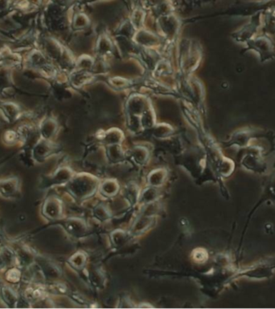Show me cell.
Returning <instances> with one entry per match:
<instances>
[{"mask_svg":"<svg viewBox=\"0 0 275 309\" xmlns=\"http://www.w3.org/2000/svg\"><path fill=\"white\" fill-rule=\"evenodd\" d=\"M274 270L275 257H270L248 268L240 269L237 273V277H248L256 279L269 278L273 275Z\"/></svg>","mask_w":275,"mask_h":309,"instance_id":"6da1fadb","label":"cell"},{"mask_svg":"<svg viewBox=\"0 0 275 309\" xmlns=\"http://www.w3.org/2000/svg\"><path fill=\"white\" fill-rule=\"evenodd\" d=\"M266 201H270L275 204V173L269 176L266 183L265 184L264 190H263V198L261 199L257 206L261 203Z\"/></svg>","mask_w":275,"mask_h":309,"instance_id":"7a4b0ae2","label":"cell"}]
</instances>
